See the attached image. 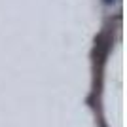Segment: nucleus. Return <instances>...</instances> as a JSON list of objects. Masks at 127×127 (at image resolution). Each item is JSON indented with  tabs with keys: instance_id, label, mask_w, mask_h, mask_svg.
<instances>
[{
	"instance_id": "1",
	"label": "nucleus",
	"mask_w": 127,
	"mask_h": 127,
	"mask_svg": "<svg viewBox=\"0 0 127 127\" xmlns=\"http://www.w3.org/2000/svg\"><path fill=\"white\" fill-rule=\"evenodd\" d=\"M102 2H104L106 6H112V4H114V2H116V0H102Z\"/></svg>"
}]
</instances>
